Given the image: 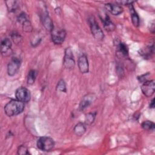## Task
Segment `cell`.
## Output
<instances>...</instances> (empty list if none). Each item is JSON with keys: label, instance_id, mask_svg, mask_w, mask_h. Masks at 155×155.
Segmentation results:
<instances>
[{"label": "cell", "instance_id": "6da1fadb", "mask_svg": "<svg viewBox=\"0 0 155 155\" xmlns=\"http://www.w3.org/2000/svg\"><path fill=\"white\" fill-rule=\"evenodd\" d=\"M24 109V102L18 100L12 99L4 107V112L9 117L14 116L21 113Z\"/></svg>", "mask_w": 155, "mask_h": 155}, {"label": "cell", "instance_id": "7a4b0ae2", "mask_svg": "<svg viewBox=\"0 0 155 155\" xmlns=\"http://www.w3.org/2000/svg\"><path fill=\"white\" fill-rule=\"evenodd\" d=\"M54 146V140L48 136L41 137L37 141V147L43 151H49L53 148Z\"/></svg>", "mask_w": 155, "mask_h": 155}, {"label": "cell", "instance_id": "3957f363", "mask_svg": "<svg viewBox=\"0 0 155 155\" xmlns=\"http://www.w3.org/2000/svg\"><path fill=\"white\" fill-rule=\"evenodd\" d=\"M88 23L90 25L91 34L93 35L94 38L97 40L103 39L104 37V33L101 27L99 26L97 22L95 21L94 18L93 17L89 18Z\"/></svg>", "mask_w": 155, "mask_h": 155}, {"label": "cell", "instance_id": "277c9868", "mask_svg": "<svg viewBox=\"0 0 155 155\" xmlns=\"http://www.w3.org/2000/svg\"><path fill=\"white\" fill-rule=\"evenodd\" d=\"M51 40L55 44H61L65 40L66 36V32L64 29L53 28L51 31Z\"/></svg>", "mask_w": 155, "mask_h": 155}, {"label": "cell", "instance_id": "5b68a950", "mask_svg": "<svg viewBox=\"0 0 155 155\" xmlns=\"http://www.w3.org/2000/svg\"><path fill=\"white\" fill-rule=\"evenodd\" d=\"M63 64L67 69H73L74 67L75 62L71 49L70 47L65 48Z\"/></svg>", "mask_w": 155, "mask_h": 155}, {"label": "cell", "instance_id": "8992f818", "mask_svg": "<svg viewBox=\"0 0 155 155\" xmlns=\"http://www.w3.org/2000/svg\"><path fill=\"white\" fill-rule=\"evenodd\" d=\"M15 96L17 100L22 102H27L30 100V91L25 87H19L15 92Z\"/></svg>", "mask_w": 155, "mask_h": 155}, {"label": "cell", "instance_id": "52a82bcc", "mask_svg": "<svg viewBox=\"0 0 155 155\" xmlns=\"http://www.w3.org/2000/svg\"><path fill=\"white\" fill-rule=\"evenodd\" d=\"M141 90L143 94L147 97L151 96L155 90V83L154 80L146 81L143 82L141 86Z\"/></svg>", "mask_w": 155, "mask_h": 155}, {"label": "cell", "instance_id": "ba28073f", "mask_svg": "<svg viewBox=\"0 0 155 155\" xmlns=\"http://www.w3.org/2000/svg\"><path fill=\"white\" fill-rule=\"evenodd\" d=\"M21 61L17 58H13L8 63L7 66V73L9 76H14L19 70Z\"/></svg>", "mask_w": 155, "mask_h": 155}, {"label": "cell", "instance_id": "9c48e42d", "mask_svg": "<svg viewBox=\"0 0 155 155\" xmlns=\"http://www.w3.org/2000/svg\"><path fill=\"white\" fill-rule=\"evenodd\" d=\"M96 96L93 93H89L85 95L82 97L79 104V109L81 110H84L85 108L88 107L90 104H91L96 100Z\"/></svg>", "mask_w": 155, "mask_h": 155}, {"label": "cell", "instance_id": "30bf717a", "mask_svg": "<svg viewBox=\"0 0 155 155\" xmlns=\"http://www.w3.org/2000/svg\"><path fill=\"white\" fill-rule=\"evenodd\" d=\"M78 65L80 71L82 73H87L88 72L89 65L87 57L85 54H81L78 60Z\"/></svg>", "mask_w": 155, "mask_h": 155}, {"label": "cell", "instance_id": "8fae6325", "mask_svg": "<svg viewBox=\"0 0 155 155\" xmlns=\"http://www.w3.org/2000/svg\"><path fill=\"white\" fill-rule=\"evenodd\" d=\"M1 48L2 56H7L10 54L12 52V42L8 38H5L1 41Z\"/></svg>", "mask_w": 155, "mask_h": 155}, {"label": "cell", "instance_id": "7c38bea8", "mask_svg": "<svg viewBox=\"0 0 155 155\" xmlns=\"http://www.w3.org/2000/svg\"><path fill=\"white\" fill-rule=\"evenodd\" d=\"M105 8L110 12L113 15H118L122 13L123 8L122 7L117 4H107L105 5Z\"/></svg>", "mask_w": 155, "mask_h": 155}, {"label": "cell", "instance_id": "4fadbf2b", "mask_svg": "<svg viewBox=\"0 0 155 155\" xmlns=\"http://www.w3.org/2000/svg\"><path fill=\"white\" fill-rule=\"evenodd\" d=\"M101 19L103 22L104 27L106 30L108 31H112L114 30L116 27L114 24L112 22V21L110 20V17L107 15L105 14V15L104 16H102Z\"/></svg>", "mask_w": 155, "mask_h": 155}, {"label": "cell", "instance_id": "5bb4252c", "mask_svg": "<svg viewBox=\"0 0 155 155\" xmlns=\"http://www.w3.org/2000/svg\"><path fill=\"white\" fill-rule=\"evenodd\" d=\"M42 21L43 25L45 27V28L47 30H48L50 31H51L53 30L54 26H53V21L47 14H46V15L44 14V16L42 18Z\"/></svg>", "mask_w": 155, "mask_h": 155}, {"label": "cell", "instance_id": "9a60e30c", "mask_svg": "<svg viewBox=\"0 0 155 155\" xmlns=\"http://www.w3.org/2000/svg\"><path fill=\"white\" fill-rule=\"evenodd\" d=\"M128 6H129L130 11L131 13V21H132L133 24L135 27H138L139 25V18L137 13L135 12L132 4L128 5Z\"/></svg>", "mask_w": 155, "mask_h": 155}, {"label": "cell", "instance_id": "2e32d148", "mask_svg": "<svg viewBox=\"0 0 155 155\" xmlns=\"http://www.w3.org/2000/svg\"><path fill=\"white\" fill-rule=\"evenodd\" d=\"M86 131V127L84 124L82 122H78L74 127L73 131L74 133L78 136H82Z\"/></svg>", "mask_w": 155, "mask_h": 155}, {"label": "cell", "instance_id": "e0dca14e", "mask_svg": "<svg viewBox=\"0 0 155 155\" xmlns=\"http://www.w3.org/2000/svg\"><path fill=\"white\" fill-rule=\"evenodd\" d=\"M118 50L120 54H122L123 56H128V49L127 46V45L122 42H119L118 44Z\"/></svg>", "mask_w": 155, "mask_h": 155}, {"label": "cell", "instance_id": "ac0fdd59", "mask_svg": "<svg viewBox=\"0 0 155 155\" xmlns=\"http://www.w3.org/2000/svg\"><path fill=\"white\" fill-rule=\"evenodd\" d=\"M37 73L34 70H31L29 71L27 76V83L29 85H32L36 79Z\"/></svg>", "mask_w": 155, "mask_h": 155}, {"label": "cell", "instance_id": "d6986e66", "mask_svg": "<svg viewBox=\"0 0 155 155\" xmlns=\"http://www.w3.org/2000/svg\"><path fill=\"white\" fill-rule=\"evenodd\" d=\"M142 127L145 130L154 131L155 125L153 122L150 120H145L142 123Z\"/></svg>", "mask_w": 155, "mask_h": 155}, {"label": "cell", "instance_id": "ffe728a7", "mask_svg": "<svg viewBox=\"0 0 155 155\" xmlns=\"http://www.w3.org/2000/svg\"><path fill=\"white\" fill-rule=\"evenodd\" d=\"M5 3L7 9L10 12H15L18 8L17 2L15 1H5Z\"/></svg>", "mask_w": 155, "mask_h": 155}, {"label": "cell", "instance_id": "44dd1931", "mask_svg": "<svg viewBox=\"0 0 155 155\" xmlns=\"http://www.w3.org/2000/svg\"><path fill=\"white\" fill-rule=\"evenodd\" d=\"M153 53V45L151 47L149 46L148 47H146L145 48L142 49L140 51V54L143 56L144 57H150L151 56V54Z\"/></svg>", "mask_w": 155, "mask_h": 155}, {"label": "cell", "instance_id": "7402d4cb", "mask_svg": "<svg viewBox=\"0 0 155 155\" xmlns=\"http://www.w3.org/2000/svg\"><path fill=\"white\" fill-rule=\"evenodd\" d=\"M95 116H96V114L93 113H88L86 116H85V122L86 124L87 125H90L91 124L95 119Z\"/></svg>", "mask_w": 155, "mask_h": 155}, {"label": "cell", "instance_id": "603a6c76", "mask_svg": "<svg viewBox=\"0 0 155 155\" xmlns=\"http://www.w3.org/2000/svg\"><path fill=\"white\" fill-rule=\"evenodd\" d=\"M56 90L61 92H66V85L63 79L60 80L56 86Z\"/></svg>", "mask_w": 155, "mask_h": 155}, {"label": "cell", "instance_id": "cb8c5ba5", "mask_svg": "<svg viewBox=\"0 0 155 155\" xmlns=\"http://www.w3.org/2000/svg\"><path fill=\"white\" fill-rule=\"evenodd\" d=\"M11 37H12V41H13V42L15 43L16 44H19V43L21 42L22 39V36H21L19 34H18V33H13V34L12 35Z\"/></svg>", "mask_w": 155, "mask_h": 155}, {"label": "cell", "instance_id": "d4e9b609", "mask_svg": "<svg viewBox=\"0 0 155 155\" xmlns=\"http://www.w3.org/2000/svg\"><path fill=\"white\" fill-rule=\"evenodd\" d=\"M22 28L23 30L26 32H30L32 30V26L31 25L30 22L28 20L22 24Z\"/></svg>", "mask_w": 155, "mask_h": 155}, {"label": "cell", "instance_id": "484cf974", "mask_svg": "<svg viewBox=\"0 0 155 155\" xmlns=\"http://www.w3.org/2000/svg\"><path fill=\"white\" fill-rule=\"evenodd\" d=\"M18 154H21V155L28 154L29 152L26 147H25L24 145H21L18 149Z\"/></svg>", "mask_w": 155, "mask_h": 155}, {"label": "cell", "instance_id": "4316f807", "mask_svg": "<svg viewBox=\"0 0 155 155\" xmlns=\"http://www.w3.org/2000/svg\"><path fill=\"white\" fill-rule=\"evenodd\" d=\"M18 21L19 22H20L22 24L25 22H26L27 21H28V18L26 14L24 13H21L18 17Z\"/></svg>", "mask_w": 155, "mask_h": 155}, {"label": "cell", "instance_id": "83f0119b", "mask_svg": "<svg viewBox=\"0 0 155 155\" xmlns=\"http://www.w3.org/2000/svg\"><path fill=\"white\" fill-rule=\"evenodd\" d=\"M150 25H151V26L150 27V30L151 31L152 33H154V21H153V23L151 24Z\"/></svg>", "mask_w": 155, "mask_h": 155}, {"label": "cell", "instance_id": "f1b7e54d", "mask_svg": "<svg viewBox=\"0 0 155 155\" xmlns=\"http://www.w3.org/2000/svg\"><path fill=\"white\" fill-rule=\"evenodd\" d=\"M154 99H153L150 104V108H154Z\"/></svg>", "mask_w": 155, "mask_h": 155}]
</instances>
